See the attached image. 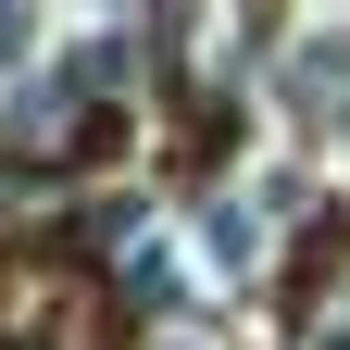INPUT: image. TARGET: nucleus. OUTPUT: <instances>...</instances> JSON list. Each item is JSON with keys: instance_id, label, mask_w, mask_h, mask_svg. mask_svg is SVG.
Returning a JSON list of instances; mask_svg holds the SVG:
<instances>
[{"instance_id": "f257e3e1", "label": "nucleus", "mask_w": 350, "mask_h": 350, "mask_svg": "<svg viewBox=\"0 0 350 350\" xmlns=\"http://www.w3.org/2000/svg\"><path fill=\"white\" fill-rule=\"evenodd\" d=\"M200 238H213V262H226V275H250V213H213Z\"/></svg>"}]
</instances>
